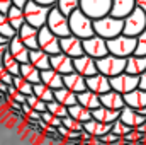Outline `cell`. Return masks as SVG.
Masks as SVG:
<instances>
[{"mask_svg": "<svg viewBox=\"0 0 146 145\" xmlns=\"http://www.w3.org/2000/svg\"><path fill=\"white\" fill-rule=\"evenodd\" d=\"M136 130H138V132H141V133H145V135H146V121L143 123V125H141V126H138Z\"/></svg>", "mask_w": 146, "mask_h": 145, "instance_id": "db71d44e", "label": "cell"}, {"mask_svg": "<svg viewBox=\"0 0 146 145\" xmlns=\"http://www.w3.org/2000/svg\"><path fill=\"white\" fill-rule=\"evenodd\" d=\"M131 130H133V128H131V126H127L126 123H122L121 119H117V121H114V123H112V133H114V135H117V137H121V138H124Z\"/></svg>", "mask_w": 146, "mask_h": 145, "instance_id": "b9f144b4", "label": "cell"}, {"mask_svg": "<svg viewBox=\"0 0 146 145\" xmlns=\"http://www.w3.org/2000/svg\"><path fill=\"white\" fill-rule=\"evenodd\" d=\"M124 101H126V106H129V108L134 109L146 108V91L138 87V89L124 94Z\"/></svg>", "mask_w": 146, "mask_h": 145, "instance_id": "7402d4cb", "label": "cell"}, {"mask_svg": "<svg viewBox=\"0 0 146 145\" xmlns=\"http://www.w3.org/2000/svg\"><path fill=\"white\" fill-rule=\"evenodd\" d=\"M41 119H42V121H44L48 126H54V128L61 126V118H58V116L51 114L49 111H44V113H41Z\"/></svg>", "mask_w": 146, "mask_h": 145, "instance_id": "7bdbcfd3", "label": "cell"}, {"mask_svg": "<svg viewBox=\"0 0 146 145\" xmlns=\"http://www.w3.org/2000/svg\"><path fill=\"white\" fill-rule=\"evenodd\" d=\"M100 103H102V106H106L109 109H115V111H121L122 108H126L124 94H121V92H117L114 89H110L109 92L100 96Z\"/></svg>", "mask_w": 146, "mask_h": 145, "instance_id": "ffe728a7", "label": "cell"}, {"mask_svg": "<svg viewBox=\"0 0 146 145\" xmlns=\"http://www.w3.org/2000/svg\"><path fill=\"white\" fill-rule=\"evenodd\" d=\"M27 104L34 109V111H37V113H44V111H48V103L41 101L39 97H36V96H34V94L27 96Z\"/></svg>", "mask_w": 146, "mask_h": 145, "instance_id": "ab89813d", "label": "cell"}, {"mask_svg": "<svg viewBox=\"0 0 146 145\" xmlns=\"http://www.w3.org/2000/svg\"><path fill=\"white\" fill-rule=\"evenodd\" d=\"M119 119H121L122 123H126L127 126H131L133 130H136L138 126H141V125H143V123L146 121V116H143V114H141L138 109L126 106V108L121 109Z\"/></svg>", "mask_w": 146, "mask_h": 145, "instance_id": "2e32d148", "label": "cell"}, {"mask_svg": "<svg viewBox=\"0 0 146 145\" xmlns=\"http://www.w3.org/2000/svg\"><path fill=\"white\" fill-rule=\"evenodd\" d=\"M12 85H14L19 92H22L24 96H31V94H33V85H34V84H31L29 80H26V79L21 77V75H15Z\"/></svg>", "mask_w": 146, "mask_h": 145, "instance_id": "e575fe53", "label": "cell"}, {"mask_svg": "<svg viewBox=\"0 0 146 145\" xmlns=\"http://www.w3.org/2000/svg\"><path fill=\"white\" fill-rule=\"evenodd\" d=\"M17 36L22 39V43H24L29 50H36V48H39V44H37L39 29L34 28V26H31V24L24 22V24H22V28L17 31Z\"/></svg>", "mask_w": 146, "mask_h": 145, "instance_id": "ac0fdd59", "label": "cell"}, {"mask_svg": "<svg viewBox=\"0 0 146 145\" xmlns=\"http://www.w3.org/2000/svg\"><path fill=\"white\" fill-rule=\"evenodd\" d=\"M134 55L146 56V29L136 38V51H134Z\"/></svg>", "mask_w": 146, "mask_h": 145, "instance_id": "ee69618b", "label": "cell"}, {"mask_svg": "<svg viewBox=\"0 0 146 145\" xmlns=\"http://www.w3.org/2000/svg\"><path fill=\"white\" fill-rule=\"evenodd\" d=\"M97 68L99 72L107 75L109 79L119 75V73L126 72V58H121V56H115V55H106L104 58H99L97 60Z\"/></svg>", "mask_w": 146, "mask_h": 145, "instance_id": "52a82bcc", "label": "cell"}, {"mask_svg": "<svg viewBox=\"0 0 146 145\" xmlns=\"http://www.w3.org/2000/svg\"><path fill=\"white\" fill-rule=\"evenodd\" d=\"M51 68L56 70L61 75H66V73L75 72V67H73V58L65 55V53H56V55H51Z\"/></svg>", "mask_w": 146, "mask_h": 145, "instance_id": "9a60e30c", "label": "cell"}, {"mask_svg": "<svg viewBox=\"0 0 146 145\" xmlns=\"http://www.w3.org/2000/svg\"><path fill=\"white\" fill-rule=\"evenodd\" d=\"M46 26L56 34L58 38H65V36H70L72 31H70V19L68 15H65L56 5L51 7L49 10V15H48V22Z\"/></svg>", "mask_w": 146, "mask_h": 145, "instance_id": "5b68a950", "label": "cell"}, {"mask_svg": "<svg viewBox=\"0 0 146 145\" xmlns=\"http://www.w3.org/2000/svg\"><path fill=\"white\" fill-rule=\"evenodd\" d=\"M139 89H145L146 91V70L139 75Z\"/></svg>", "mask_w": 146, "mask_h": 145, "instance_id": "f907efd6", "label": "cell"}, {"mask_svg": "<svg viewBox=\"0 0 146 145\" xmlns=\"http://www.w3.org/2000/svg\"><path fill=\"white\" fill-rule=\"evenodd\" d=\"M87 89L99 94V96H102V94L109 92L112 89L110 87V79L100 72L95 73V75H90V77H87Z\"/></svg>", "mask_w": 146, "mask_h": 145, "instance_id": "5bb4252c", "label": "cell"}, {"mask_svg": "<svg viewBox=\"0 0 146 145\" xmlns=\"http://www.w3.org/2000/svg\"><path fill=\"white\" fill-rule=\"evenodd\" d=\"M49 60H51V55H48V53H46V51H42L41 48L31 50V53H29V62H31L34 67H37L41 72H42V70H46V68H51Z\"/></svg>", "mask_w": 146, "mask_h": 145, "instance_id": "cb8c5ba5", "label": "cell"}, {"mask_svg": "<svg viewBox=\"0 0 146 145\" xmlns=\"http://www.w3.org/2000/svg\"><path fill=\"white\" fill-rule=\"evenodd\" d=\"M48 111L51 113V114H54V116H58V118H65V116H68V108L65 106V104H61L60 101H49L48 103Z\"/></svg>", "mask_w": 146, "mask_h": 145, "instance_id": "74e56055", "label": "cell"}, {"mask_svg": "<svg viewBox=\"0 0 146 145\" xmlns=\"http://www.w3.org/2000/svg\"><path fill=\"white\" fill-rule=\"evenodd\" d=\"M37 44L42 51H46L48 55H56L61 53V46H60V38L56 36L48 26H42L39 29V36H37Z\"/></svg>", "mask_w": 146, "mask_h": 145, "instance_id": "9c48e42d", "label": "cell"}, {"mask_svg": "<svg viewBox=\"0 0 146 145\" xmlns=\"http://www.w3.org/2000/svg\"><path fill=\"white\" fill-rule=\"evenodd\" d=\"M0 34L3 38H7L9 41L14 36H17V29H14V26L9 22L7 14H3V12H0Z\"/></svg>", "mask_w": 146, "mask_h": 145, "instance_id": "836d02e7", "label": "cell"}, {"mask_svg": "<svg viewBox=\"0 0 146 145\" xmlns=\"http://www.w3.org/2000/svg\"><path fill=\"white\" fill-rule=\"evenodd\" d=\"M61 125H63L65 128L72 130V132H82V130H83V123L78 121V119H75V118H72L70 114L61 119Z\"/></svg>", "mask_w": 146, "mask_h": 145, "instance_id": "f35d334b", "label": "cell"}, {"mask_svg": "<svg viewBox=\"0 0 146 145\" xmlns=\"http://www.w3.org/2000/svg\"><path fill=\"white\" fill-rule=\"evenodd\" d=\"M145 29H146V12H143L141 9L136 7L129 15L124 17V29H122V34L138 38Z\"/></svg>", "mask_w": 146, "mask_h": 145, "instance_id": "8992f818", "label": "cell"}, {"mask_svg": "<svg viewBox=\"0 0 146 145\" xmlns=\"http://www.w3.org/2000/svg\"><path fill=\"white\" fill-rule=\"evenodd\" d=\"M7 17H9V22L14 26V29H21L22 24L26 22V17H24V9L17 7V5H12L7 12Z\"/></svg>", "mask_w": 146, "mask_h": 145, "instance_id": "1f68e13d", "label": "cell"}, {"mask_svg": "<svg viewBox=\"0 0 146 145\" xmlns=\"http://www.w3.org/2000/svg\"><path fill=\"white\" fill-rule=\"evenodd\" d=\"M68 19H70V31H72V34L78 36L80 39H87V38H92L95 34V31H94V19H90L83 10L76 9Z\"/></svg>", "mask_w": 146, "mask_h": 145, "instance_id": "7a4b0ae2", "label": "cell"}, {"mask_svg": "<svg viewBox=\"0 0 146 145\" xmlns=\"http://www.w3.org/2000/svg\"><path fill=\"white\" fill-rule=\"evenodd\" d=\"M9 53H10L15 60H19L21 63H26V62H29V53H31V50L22 43V39L19 36H14L9 41Z\"/></svg>", "mask_w": 146, "mask_h": 145, "instance_id": "e0dca14e", "label": "cell"}, {"mask_svg": "<svg viewBox=\"0 0 146 145\" xmlns=\"http://www.w3.org/2000/svg\"><path fill=\"white\" fill-rule=\"evenodd\" d=\"M63 85L73 91L75 94H80V92L87 91V77L80 75L78 72L66 73V75H63Z\"/></svg>", "mask_w": 146, "mask_h": 145, "instance_id": "d6986e66", "label": "cell"}, {"mask_svg": "<svg viewBox=\"0 0 146 145\" xmlns=\"http://www.w3.org/2000/svg\"><path fill=\"white\" fill-rule=\"evenodd\" d=\"M54 99H56V101H60L61 104H65L66 108H70V106H73V104H76V103H78L76 94H75L73 91H70V89H66L65 85L54 91Z\"/></svg>", "mask_w": 146, "mask_h": 145, "instance_id": "f546056e", "label": "cell"}, {"mask_svg": "<svg viewBox=\"0 0 146 145\" xmlns=\"http://www.w3.org/2000/svg\"><path fill=\"white\" fill-rule=\"evenodd\" d=\"M73 67H75V72H78L83 77H90V75L99 73L97 60L88 56V55H82L78 58H73Z\"/></svg>", "mask_w": 146, "mask_h": 145, "instance_id": "4fadbf2b", "label": "cell"}, {"mask_svg": "<svg viewBox=\"0 0 146 145\" xmlns=\"http://www.w3.org/2000/svg\"><path fill=\"white\" fill-rule=\"evenodd\" d=\"M12 5H14V3H12V0H0V12L7 14V12H9V9H10Z\"/></svg>", "mask_w": 146, "mask_h": 145, "instance_id": "7dc6e473", "label": "cell"}, {"mask_svg": "<svg viewBox=\"0 0 146 145\" xmlns=\"http://www.w3.org/2000/svg\"><path fill=\"white\" fill-rule=\"evenodd\" d=\"M136 7L141 9L143 12H146V0H136Z\"/></svg>", "mask_w": 146, "mask_h": 145, "instance_id": "f5cc1de1", "label": "cell"}, {"mask_svg": "<svg viewBox=\"0 0 146 145\" xmlns=\"http://www.w3.org/2000/svg\"><path fill=\"white\" fill-rule=\"evenodd\" d=\"M107 48H109L110 55L127 58V56L134 55V51H136V38L119 34L112 39H107Z\"/></svg>", "mask_w": 146, "mask_h": 145, "instance_id": "277c9868", "label": "cell"}, {"mask_svg": "<svg viewBox=\"0 0 146 145\" xmlns=\"http://www.w3.org/2000/svg\"><path fill=\"white\" fill-rule=\"evenodd\" d=\"M21 77H24L26 80H29L31 84H37L41 82V70L34 67L31 62H26V63H21Z\"/></svg>", "mask_w": 146, "mask_h": 145, "instance_id": "f1b7e54d", "label": "cell"}, {"mask_svg": "<svg viewBox=\"0 0 146 145\" xmlns=\"http://www.w3.org/2000/svg\"><path fill=\"white\" fill-rule=\"evenodd\" d=\"M134 9H136V0H112L110 15L119 17V19H124V17L129 15Z\"/></svg>", "mask_w": 146, "mask_h": 145, "instance_id": "44dd1931", "label": "cell"}, {"mask_svg": "<svg viewBox=\"0 0 146 145\" xmlns=\"http://www.w3.org/2000/svg\"><path fill=\"white\" fill-rule=\"evenodd\" d=\"M112 0H80V10H83L90 19H100L110 14Z\"/></svg>", "mask_w": 146, "mask_h": 145, "instance_id": "ba28073f", "label": "cell"}, {"mask_svg": "<svg viewBox=\"0 0 146 145\" xmlns=\"http://www.w3.org/2000/svg\"><path fill=\"white\" fill-rule=\"evenodd\" d=\"M138 111H139V113H141L143 116H146V108H143V109H138Z\"/></svg>", "mask_w": 146, "mask_h": 145, "instance_id": "11a10c76", "label": "cell"}, {"mask_svg": "<svg viewBox=\"0 0 146 145\" xmlns=\"http://www.w3.org/2000/svg\"><path fill=\"white\" fill-rule=\"evenodd\" d=\"M33 94L36 97H39L41 101H44V103L54 101V91L51 87H48L46 84H42V82H37V84L33 85Z\"/></svg>", "mask_w": 146, "mask_h": 145, "instance_id": "d6a6232c", "label": "cell"}, {"mask_svg": "<svg viewBox=\"0 0 146 145\" xmlns=\"http://www.w3.org/2000/svg\"><path fill=\"white\" fill-rule=\"evenodd\" d=\"M102 144H114V142H121V137H117V135H114L112 132H109L107 135H104V137H100L99 138Z\"/></svg>", "mask_w": 146, "mask_h": 145, "instance_id": "bcb514c9", "label": "cell"}, {"mask_svg": "<svg viewBox=\"0 0 146 145\" xmlns=\"http://www.w3.org/2000/svg\"><path fill=\"white\" fill-rule=\"evenodd\" d=\"M9 51V43H0V63L3 62V55Z\"/></svg>", "mask_w": 146, "mask_h": 145, "instance_id": "c3c4849f", "label": "cell"}, {"mask_svg": "<svg viewBox=\"0 0 146 145\" xmlns=\"http://www.w3.org/2000/svg\"><path fill=\"white\" fill-rule=\"evenodd\" d=\"M124 29V19L114 17V15H106L100 19H94V31L95 34L104 39H112V38L122 34Z\"/></svg>", "mask_w": 146, "mask_h": 145, "instance_id": "6da1fadb", "label": "cell"}, {"mask_svg": "<svg viewBox=\"0 0 146 145\" xmlns=\"http://www.w3.org/2000/svg\"><path fill=\"white\" fill-rule=\"evenodd\" d=\"M60 46H61V53L72 56V58H78L82 55H85V50H83V39H80L75 34L70 36L60 38Z\"/></svg>", "mask_w": 146, "mask_h": 145, "instance_id": "7c38bea8", "label": "cell"}, {"mask_svg": "<svg viewBox=\"0 0 146 145\" xmlns=\"http://www.w3.org/2000/svg\"><path fill=\"white\" fill-rule=\"evenodd\" d=\"M7 99L9 101H15L19 104H24L27 101V96H24L22 92H19L14 85H9V89H7Z\"/></svg>", "mask_w": 146, "mask_h": 145, "instance_id": "60d3db41", "label": "cell"}, {"mask_svg": "<svg viewBox=\"0 0 146 145\" xmlns=\"http://www.w3.org/2000/svg\"><path fill=\"white\" fill-rule=\"evenodd\" d=\"M146 70V56L139 55H131L126 58V72L131 75H141Z\"/></svg>", "mask_w": 146, "mask_h": 145, "instance_id": "d4e9b609", "label": "cell"}, {"mask_svg": "<svg viewBox=\"0 0 146 145\" xmlns=\"http://www.w3.org/2000/svg\"><path fill=\"white\" fill-rule=\"evenodd\" d=\"M68 114H70L72 118H75V119L82 121V123H87V121L92 119V109H87L85 106H82L80 103L70 106V108H68Z\"/></svg>", "mask_w": 146, "mask_h": 145, "instance_id": "4dcf8cb0", "label": "cell"}, {"mask_svg": "<svg viewBox=\"0 0 146 145\" xmlns=\"http://www.w3.org/2000/svg\"><path fill=\"white\" fill-rule=\"evenodd\" d=\"M41 82L46 84L48 87H51L53 91H56V89L63 87V75L53 68H46L41 72Z\"/></svg>", "mask_w": 146, "mask_h": 145, "instance_id": "4316f807", "label": "cell"}, {"mask_svg": "<svg viewBox=\"0 0 146 145\" xmlns=\"http://www.w3.org/2000/svg\"><path fill=\"white\" fill-rule=\"evenodd\" d=\"M37 3H41V5H48V7H53V5H56V2L58 0H34Z\"/></svg>", "mask_w": 146, "mask_h": 145, "instance_id": "681fc988", "label": "cell"}, {"mask_svg": "<svg viewBox=\"0 0 146 145\" xmlns=\"http://www.w3.org/2000/svg\"><path fill=\"white\" fill-rule=\"evenodd\" d=\"M0 82H3L7 85H12V82H14V75L9 72L2 63H0Z\"/></svg>", "mask_w": 146, "mask_h": 145, "instance_id": "f6af8a7d", "label": "cell"}, {"mask_svg": "<svg viewBox=\"0 0 146 145\" xmlns=\"http://www.w3.org/2000/svg\"><path fill=\"white\" fill-rule=\"evenodd\" d=\"M2 65H3V67H5L10 73H12L14 77L21 73V62H19V60H15L9 51L3 55V62H2Z\"/></svg>", "mask_w": 146, "mask_h": 145, "instance_id": "d590c367", "label": "cell"}, {"mask_svg": "<svg viewBox=\"0 0 146 145\" xmlns=\"http://www.w3.org/2000/svg\"><path fill=\"white\" fill-rule=\"evenodd\" d=\"M83 50H85V55L99 60V58H104L106 55H109V48H107V39L94 34L92 38H87L83 39Z\"/></svg>", "mask_w": 146, "mask_h": 145, "instance_id": "8fae6325", "label": "cell"}, {"mask_svg": "<svg viewBox=\"0 0 146 145\" xmlns=\"http://www.w3.org/2000/svg\"><path fill=\"white\" fill-rule=\"evenodd\" d=\"M76 99H78V103L82 104V106H85L87 109H97L102 106V103H100V96L99 94H95V92H92V91H83V92H80V94H76Z\"/></svg>", "mask_w": 146, "mask_h": 145, "instance_id": "83f0119b", "label": "cell"}, {"mask_svg": "<svg viewBox=\"0 0 146 145\" xmlns=\"http://www.w3.org/2000/svg\"><path fill=\"white\" fill-rule=\"evenodd\" d=\"M49 10L51 7L48 5H41L34 0H29L24 7V17H26V22L34 26L37 29H41L42 26H46L48 22V15H49Z\"/></svg>", "mask_w": 146, "mask_h": 145, "instance_id": "3957f363", "label": "cell"}, {"mask_svg": "<svg viewBox=\"0 0 146 145\" xmlns=\"http://www.w3.org/2000/svg\"><path fill=\"white\" fill-rule=\"evenodd\" d=\"M110 87L121 94H127L134 89L139 87V77L138 75H131L127 72H122L115 77L110 79Z\"/></svg>", "mask_w": 146, "mask_h": 145, "instance_id": "30bf717a", "label": "cell"}, {"mask_svg": "<svg viewBox=\"0 0 146 145\" xmlns=\"http://www.w3.org/2000/svg\"><path fill=\"white\" fill-rule=\"evenodd\" d=\"M83 130L88 132L94 138H100L104 135H107L109 132H112V125H107V123H102V121H97V119H90L87 123H83Z\"/></svg>", "mask_w": 146, "mask_h": 145, "instance_id": "603a6c76", "label": "cell"}, {"mask_svg": "<svg viewBox=\"0 0 146 145\" xmlns=\"http://www.w3.org/2000/svg\"><path fill=\"white\" fill-rule=\"evenodd\" d=\"M56 7L65 14V15H72L76 9H80V0H58Z\"/></svg>", "mask_w": 146, "mask_h": 145, "instance_id": "8d00e7d4", "label": "cell"}, {"mask_svg": "<svg viewBox=\"0 0 146 145\" xmlns=\"http://www.w3.org/2000/svg\"><path fill=\"white\" fill-rule=\"evenodd\" d=\"M27 2H29V0H12V3H14V5H17V7H21V9H24Z\"/></svg>", "mask_w": 146, "mask_h": 145, "instance_id": "816d5d0a", "label": "cell"}, {"mask_svg": "<svg viewBox=\"0 0 146 145\" xmlns=\"http://www.w3.org/2000/svg\"><path fill=\"white\" fill-rule=\"evenodd\" d=\"M119 114H121V111L109 109V108H106V106H100V108L92 111V118L94 119L102 121V123H107V125H112L114 121H117L119 119Z\"/></svg>", "mask_w": 146, "mask_h": 145, "instance_id": "484cf974", "label": "cell"}]
</instances>
